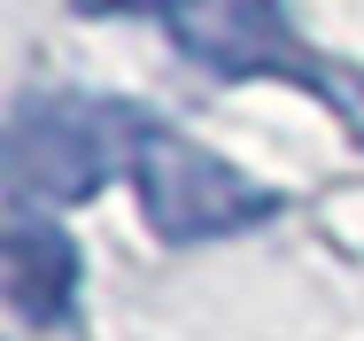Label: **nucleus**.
Listing matches in <instances>:
<instances>
[{
	"label": "nucleus",
	"mask_w": 364,
	"mask_h": 341,
	"mask_svg": "<svg viewBox=\"0 0 364 341\" xmlns=\"http://www.w3.org/2000/svg\"><path fill=\"white\" fill-rule=\"evenodd\" d=\"M0 279H8V303L23 326H55L77 295V241L39 217V209H16L8 217V248H0Z\"/></svg>",
	"instance_id": "20e7f679"
},
{
	"label": "nucleus",
	"mask_w": 364,
	"mask_h": 341,
	"mask_svg": "<svg viewBox=\"0 0 364 341\" xmlns=\"http://www.w3.org/2000/svg\"><path fill=\"white\" fill-rule=\"evenodd\" d=\"M132 117L140 109H101L70 93H23L8 117V179L23 202L70 209L101 194V179L117 163H132Z\"/></svg>",
	"instance_id": "f03ea898"
},
{
	"label": "nucleus",
	"mask_w": 364,
	"mask_h": 341,
	"mask_svg": "<svg viewBox=\"0 0 364 341\" xmlns=\"http://www.w3.org/2000/svg\"><path fill=\"white\" fill-rule=\"evenodd\" d=\"M318 85H333V93L357 109V125H364V85H357V78H333V70H318Z\"/></svg>",
	"instance_id": "39448f33"
},
{
	"label": "nucleus",
	"mask_w": 364,
	"mask_h": 341,
	"mask_svg": "<svg viewBox=\"0 0 364 341\" xmlns=\"http://www.w3.org/2000/svg\"><path fill=\"white\" fill-rule=\"evenodd\" d=\"M163 31L218 78H264V70H287V78H318V63H294L287 8L279 0H155Z\"/></svg>",
	"instance_id": "7ed1b4c3"
},
{
	"label": "nucleus",
	"mask_w": 364,
	"mask_h": 341,
	"mask_svg": "<svg viewBox=\"0 0 364 341\" xmlns=\"http://www.w3.org/2000/svg\"><path fill=\"white\" fill-rule=\"evenodd\" d=\"M132 194H140V217L163 233V241H218V233H240L256 217H272L279 194L256 187L248 171H232L225 155H210L202 140L171 132L155 117H132V163H124Z\"/></svg>",
	"instance_id": "f257e3e1"
}]
</instances>
